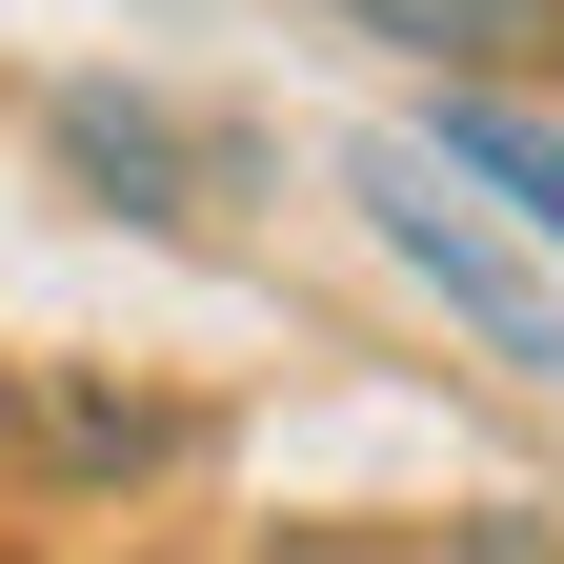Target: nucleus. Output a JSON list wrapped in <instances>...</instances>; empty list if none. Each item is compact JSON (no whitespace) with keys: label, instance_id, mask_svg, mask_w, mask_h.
<instances>
[{"label":"nucleus","instance_id":"1","mask_svg":"<svg viewBox=\"0 0 564 564\" xmlns=\"http://www.w3.org/2000/svg\"><path fill=\"white\" fill-rule=\"evenodd\" d=\"M343 202H364V223L403 242V282H423V303H444V323L484 343V364L564 383V282H544L505 223H484V182H444L423 141H343Z\"/></svg>","mask_w":564,"mask_h":564},{"label":"nucleus","instance_id":"2","mask_svg":"<svg viewBox=\"0 0 564 564\" xmlns=\"http://www.w3.org/2000/svg\"><path fill=\"white\" fill-rule=\"evenodd\" d=\"M41 162L82 202H121V223H202V202H223V141H202L182 101H121V82H61L41 101Z\"/></svg>","mask_w":564,"mask_h":564},{"label":"nucleus","instance_id":"3","mask_svg":"<svg viewBox=\"0 0 564 564\" xmlns=\"http://www.w3.org/2000/svg\"><path fill=\"white\" fill-rule=\"evenodd\" d=\"M423 162H444V182H484V202H505V223L564 262V121H524L505 82H444V121H423Z\"/></svg>","mask_w":564,"mask_h":564},{"label":"nucleus","instance_id":"4","mask_svg":"<svg viewBox=\"0 0 564 564\" xmlns=\"http://www.w3.org/2000/svg\"><path fill=\"white\" fill-rule=\"evenodd\" d=\"M323 21L444 61V82H524V61H564V0H323Z\"/></svg>","mask_w":564,"mask_h":564},{"label":"nucleus","instance_id":"5","mask_svg":"<svg viewBox=\"0 0 564 564\" xmlns=\"http://www.w3.org/2000/svg\"><path fill=\"white\" fill-rule=\"evenodd\" d=\"M41 444L82 464V484H141V464H162V403H101V383H82V403L41 423Z\"/></svg>","mask_w":564,"mask_h":564},{"label":"nucleus","instance_id":"6","mask_svg":"<svg viewBox=\"0 0 564 564\" xmlns=\"http://www.w3.org/2000/svg\"><path fill=\"white\" fill-rule=\"evenodd\" d=\"M403 564H564V524H544V505H464L444 544H403Z\"/></svg>","mask_w":564,"mask_h":564},{"label":"nucleus","instance_id":"7","mask_svg":"<svg viewBox=\"0 0 564 564\" xmlns=\"http://www.w3.org/2000/svg\"><path fill=\"white\" fill-rule=\"evenodd\" d=\"M0 444H21V364H0Z\"/></svg>","mask_w":564,"mask_h":564}]
</instances>
